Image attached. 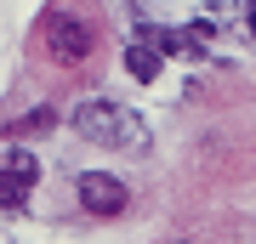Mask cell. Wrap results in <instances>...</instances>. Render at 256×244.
Listing matches in <instances>:
<instances>
[{
	"mask_svg": "<svg viewBox=\"0 0 256 244\" xmlns=\"http://www.w3.org/2000/svg\"><path fill=\"white\" fill-rule=\"evenodd\" d=\"M52 125H57V114H52V108H28L23 119H12V131H6V136H12V142H28V136L52 131Z\"/></svg>",
	"mask_w": 256,
	"mask_h": 244,
	"instance_id": "obj_6",
	"label": "cell"
},
{
	"mask_svg": "<svg viewBox=\"0 0 256 244\" xmlns=\"http://www.w3.org/2000/svg\"><path fill=\"white\" fill-rule=\"evenodd\" d=\"M23 205H28V182H23L18 171H6V165H0V216H18Z\"/></svg>",
	"mask_w": 256,
	"mask_h": 244,
	"instance_id": "obj_5",
	"label": "cell"
},
{
	"mask_svg": "<svg viewBox=\"0 0 256 244\" xmlns=\"http://www.w3.org/2000/svg\"><path fill=\"white\" fill-rule=\"evenodd\" d=\"M74 193H80V205L92 210V216H120V210L131 205L126 182H120V176H108V171H86L80 182H74Z\"/></svg>",
	"mask_w": 256,
	"mask_h": 244,
	"instance_id": "obj_3",
	"label": "cell"
},
{
	"mask_svg": "<svg viewBox=\"0 0 256 244\" xmlns=\"http://www.w3.org/2000/svg\"><path fill=\"white\" fill-rule=\"evenodd\" d=\"M40 34H46V51L57 63H86V57L97 51V28L86 17H74V11H46Z\"/></svg>",
	"mask_w": 256,
	"mask_h": 244,
	"instance_id": "obj_2",
	"label": "cell"
},
{
	"mask_svg": "<svg viewBox=\"0 0 256 244\" xmlns=\"http://www.w3.org/2000/svg\"><path fill=\"white\" fill-rule=\"evenodd\" d=\"M250 28H256V0H250Z\"/></svg>",
	"mask_w": 256,
	"mask_h": 244,
	"instance_id": "obj_8",
	"label": "cell"
},
{
	"mask_svg": "<svg viewBox=\"0 0 256 244\" xmlns=\"http://www.w3.org/2000/svg\"><path fill=\"white\" fill-rule=\"evenodd\" d=\"M74 131L86 142H102V148H148V131L137 125V114L120 108L114 97H86L74 108Z\"/></svg>",
	"mask_w": 256,
	"mask_h": 244,
	"instance_id": "obj_1",
	"label": "cell"
},
{
	"mask_svg": "<svg viewBox=\"0 0 256 244\" xmlns=\"http://www.w3.org/2000/svg\"><path fill=\"white\" fill-rule=\"evenodd\" d=\"M126 74H131V80H160V51H154V45H142V40H131L126 45Z\"/></svg>",
	"mask_w": 256,
	"mask_h": 244,
	"instance_id": "obj_4",
	"label": "cell"
},
{
	"mask_svg": "<svg viewBox=\"0 0 256 244\" xmlns=\"http://www.w3.org/2000/svg\"><path fill=\"white\" fill-rule=\"evenodd\" d=\"M0 165H6V171H18V176L28 182V188H34V176H40V165H34V154H23V148H12V154L0 159Z\"/></svg>",
	"mask_w": 256,
	"mask_h": 244,
	"instance_id": "obj_7",
	"label": "cell"
},
{
	"mask_svg": "<svg viewBox=\"0 0 256 244\" xmlns=\"http://www.w3.org/2000/svg\"><path fill=\"white\" fill-rule=\"evenodd\" d=\"M171 244H188V239H171Z\"/></svg>",
	"mask_w": 256,
	"mask_h": 244,
	"instance_id": "obj_9",
	"label": "cell"
}]
</instances>
